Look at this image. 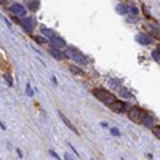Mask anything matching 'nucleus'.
I'll use <instances>...</instances> for the list:
<instances>
[{
    "label": "nucleus",
    "instance_id": "1",
    "mask_svg": "<svg viewBox=\"0 0 160 160\" xmlns=\"http://www.w3.org/2000/svg\"><path fill=\"white\" fill-rule=\"evenodd\" d=\"M93 93V96H95L96 99H99L101 102H104V104H112V102L115 101V96H114V93L106 90V88H95L91 91Z\"/></svg>",
    "mask_w": 160,
    "mask_h": 160
},
{
    "label": "nucleus",
    "instance_id": "2",
    "mask_svg": "<svg viewBox=\"0 0 160 160\" xmlns=\"http://www.w3.org/2000/svg\"><path fill=\"white\" fill-rule=\"evenodd\" d=\"M127 114H128L130 120H133V122H143L146 112L141 107H138V106H130V109L127 110Z\"/></svg>",
    "mask_w": 160,
    "mask_h": 160
},
{
    "label": "nucleus",
    "instance_id": "3",
    "mask_svg": "<svg viewBox=\"0 0 160 160\" xmlns=\"http://www.w3.org/2000/svg\"><path fill=\"white\" fill-rule=\"evenodd\" d=\"M67 56H71V58L77 63V64H80V66H87V64H88V59H87L77 48H69V54H67Z\"/></svg>",
    "mask_w": 160,
    "mask_h": 160
},
{
    "label": "nucleus",
    "instance_id": "4",
    "mask_svg": "<svg viewBox=\"0 0 160 160\" xmlns=\"http://www.w3.org/2000/svg\"><path fill=\"white\" fill-rule=\"evenodd\" d=\"M48 43H50V46H51V48L61 50V51L67 48V43H66V40L63 39V37H59V35H54L51 40H48Z\"/></svg>",
    "mask_w": 160,
    "mask_h": 160
},
{
    "label": "nucleus",
    "instance_id": "5",
    "mask_svg": "<svg viewBox=\"0 0 160 160\" xmlns=\"http://www.w3.org/2000/svg\"><path fill=\"white\" fill-rule=\"evenodd\" d=\"M19 24L23 26V29L26 32H32L34 27H35V19L32 16H26V18H23V19H19Z\"/></svg>",
    "mask_w": 160,
    "mask_h": 160
},
{
    "label": "nucleus",
    "instance_id": "6",
    "mask_svg": "<svg viewBox=\"0 0 160 160\" xmlns=\"http://www.w3.org/2000/svg\"><path fill=\"white\" fill-rule=\"evenodd\" d=\"M109 107L114 110V112H117V114H123V112H127V110L130 109V106L127 104V102H123V101H117V99L112 102Z\"/></svg>",
    "mask_w": 160,
    "mask_h": 160
},
{
    "label": "nucleus",
    "instance_id": "7",
    "mask_svg": "<svg viewBox=\"0 0 160 160\" xmlns=\"http://www.w3.org/2000/svg\"><path fill=\"white\" fill-rule=\"evenodd\" d=\"M10 11L16 16H19L21 19L26 18V6H23V3H11L10 5Z\"/></svg>",
    "mask_w": 160,
    "mask_h": 160
},
{
    "label": "nucleus",
    "instance_id": "8",
    "mask_svg": "<svg viewBox=\"0 0 160 160\" xmlns=\"http://www.w3.org/2000/svg\"><path fill=\"white\" fill-rule=\"evenodd\" d=\"M136 40H138L141 45H149V43H152V39H150L147 34H144V32L138 34V35H136Z\"/></svg>",
    "mask_w": 160,
    "mask_h": 160
},
{
    "label": "nucleus",
    "instance_id": "9",
    "mask_svg": "<svg viewBox=\"0 0 160 160\" xmlns=\"http://www.w3.org/2000/svg\"><path fill=\"white\" fill-rule=\"evenodd\" d=\"M50 53H51V56H53V58L54 59H64V58H67V54H66L64 51H61V50H56V48H51V46H50Z\"/></svg>",
    "mask_w": 160,
    "mask_h": 160
},
{
    "label": "nucleus",
    "instance_id": "10",
    "mask_svg": "<svg viewBox=\"0 0 160 160\" xmlns=\"http://www.w3.org/2000/svg\"><path fill=\"white\" fill-rule=\"evenodd\" d=\"M147 35L150 37V39H152V37H155V39H158V40H160V29H158V26H157V24L150 26V27H149Z\"/></svg>",
    "mask_w": 160,
    "mask_h": 160
},
{
    "label": "nucleus",
    "instance_id": "11",
    "mask_svg": "<svg viewBox=\"0 0 160 160\" xmlns=\"http://www.w3.org/2000/svg\"><path fill=\"white\" fill-rule=\"evenodd\" d=\"M40 31H42V34L46 37V40H51L53 37L56 35V34H54L51 29H48V27H46V26H42V27H40Z\"/></svg>",
    "mask_w": 160,
    "mask_h": 160
},
{
    "label": "nucleus",
    "instance_id": "12",
    "mask_svg": "<svg viewBox=\"0 0 160 160\" xmlns=\"http://www.w3.org/2000/svg\"><path fill=\"white\" fill-rule=\"evenodd\" d=\"M143 123H144L147 128H154V127H155V125H154V117H152V115H147V114H146L144 119H143Z\"/></svg>",
    "mask_w": 160,
    "mask_h": 160
},
{
    "label": "nucleus",
    "instance_id": "13",
    "mask_svg": "<svg viewBox=\"0 0 160 160\" xmlns=\"http://www.w3.org/2000/svg\"><path fill=\"white\" fill-rule=\"evenodd\" d=\"M59 115H61V120L64 122V123H66V125H67V127H69V128H71V130L74 131V133H77V135H79V131H77V128H75V127H74V125L71 123V120H69L67 117H66L64 114H59Z\"/></svg>",
    "mask_w": 160,
    "mask_h": 160
},
{
    "label": "nucleus",
    "instance_id": "14",
    "mask_svg": "<svg viewBox=\"0 0 160 160\" xmlns=\"http://www.w3.org/2000/svg\"><path fill=\"white\" fill-rule=\"evenodd\" d=\"M39 6H40V2H27V8L32 10V11L39 10Z\"/></svg>",
    "mask_w": 160,
    "mask_h": 160
},
{
    "label": "nucleus",
    "instance_id": "15",
    "mask_svg": "<svg viewBox=\"0 0 160 160\" xmlns=\"http://www.w3.org/2000/svg\"><path fill=\"white\" fill-rule=\"evenodd\" d=\"M34 39H35V42H37V43H42V45H43V43H48V40H46L45 37H42V35H35Z\"/></svg>",
    "mask_w": 160,
    "mask_h": 160
},
{
    "label": "nucleus",
    "instance_id": "16",
    "mask_svg": "<svg viewBox=\"0 0 160 160\" xmlns=\"http://www.w3.org/2000/svg\"><path fill=\"white\" fill-rule=\"evenodd\" d=\"M128 11H130L131 15H135V16H138V15H139V10H138V6H135V5L128 6Z\"/></svg>",
    "mask_w": 160,
    "mask_h": 160
},
{
    "label": "nucleus",
    "instance_id": "17",
    "mask_svg": "<svg viewBox=\"0 0 160 160\" xmlns=\"http://www.w3.org/2000/svg\"><path fill=\"white\" fill-rule=\"evenodd\" d=\"M26 95L27 96H34V90L31 87V83H27V85H26Z\"/></svg>",
    "mask_w": 160,
    "mask_h": 160
},
{
    "label": "nucleus",
    "instance_id": "18",
    "mask_svg": "<svg viewBox=\"0 0 160 160\" xmlns=\"http://www.w3.org/2000/svg\"><path fill=\"white\" fill-rule=\"evenodd\" d=\"M71 72L72 74H77V75H83V71H80L79 67H75V66H71Z\"/></svg>",
    "mask_w": 160,
    "mask_h": 160
},
{
    "label": "nucleus",
    "instance_id": "19",
    "mask_svg": "<svg viewBox=\"0 0 160 160\" xmlns=\"http://www.w3.org/2000/svg\"><path fill=\"white\" fill-rule=\"evenodd\" d=\"M152 133H154L155 138L160 139V127H154V128H152Z\"/></svg>",
    "mask_w": 160,
    "mask_h": 160
},
{
    "label": "nucleus",
    "instance_id": "20",
    "mask_svg": "<svg viewBox=\"0 0 160 160\" xmlns=\"http://www.w3.org/2000/svg\"><path fill=\"white\" fill-rule=\"evenodd\" d=\"M48 154H50L51 157H54L56 160H63V158H61V157L58 155V154H56V152H54V150H53V149H50V150H48Z\"/></svg>",
    "mask_w": 160,
    "mask_h": 160
},
{
    "label": "nucleus",
    "instance_id": "21",
    "mask_svg": "<svg viewBox=\"0 0 160 160\" xmlns=\"http://www.w3.org/2000/svg\"><path fill=\"white\" fill-rule=\"evenodd\" d=\"M117 10H119L120 13H127V11H128V6H127V5H119Z\"/></svg>",
    "mask_w": 160,
    "mask_h": 160
},
{
    "label": "nucleus",
    "instance_id": "22",
    "mask_svg": "<svg viewBox=\"0 0 160 160\" xmlns=\"http://www.w3.org/2000/svg\"><path fill=\"white\" fill-rule=\"evenodd\" d=\"M109 131H110V135H114V136H120V135H122L120 131H119L117 128H114V127H112V128H110Z\"/></svg>",
    "mask_w": 160,
    "mask_h": 160
},
{
    "label": "nucleus",
    "instance_id": "23",
    "mask_svg": "<svg viewBox=\"0 0 160 160\" xmlns=\"http://www.w3.org/2000/svg\"><path fill=\"white\" fill-rule=\"evenodd\" d=\"M152 58H154L155 61H158V63H160V53H158L157 50H154V51H152Z\"/></svg>",
    "mask_w": 160,
    "mask_h": 160
},
{
    "label": "nucleus",
    "instance_id": "24",
    "mask_svg": "<svg viewBox=\"0 0 160 160\" xmlns=\"http://www.w3.org/2000/svg\"><path fill=\"white\" fill-rule=\"evenodd\" d=\"M5 82H6L10 87H13V79H11V75H5Z\"/></svg>",
    "mask_w": 160,
    "mask_h": 160
},
{
    "label": "nucleus",
    "instance_id": "25",
    "mask_svg": "<svg viewBox=\"0 0 160 160\" xmlns=\"http://www.w3.org/2000/svg\"><path fill=\"white\" fill-rule=\"evenodd\" d=\"M122 96H123V98H130V96H133V95L128 93V91H125V90H122Z\"/></svg>",
    "mask_w": 160,
    "mask_h": 160
},
{
    "label": "nucleus",
    "instance_id": "26",
    "mask_svg": "<svg viewBox=\"0 0 160 160\" xmlns=\"http://www.w3.org/2000/svg\"><path fill=\"white\" fill-rule=\"evenodd\" d=\"M64 160H74L71 154H64Z\"/></svg>",
    "mask_w": 160,
    "mask_h": 160
},
{
    "label": "nucleus",
    "instance_id": "27",
    "mask_svg": "<svg viewBox=\"0 0 160 160\" xmlns=\"http://www.w3.org/2000/svg\"><path fill=\"white\" fill-rule=\"evenodd\" d=\"M51 82H53V85H58V79H56L54 75H53V77H51Z\"/></svg>",
    "mask_w": 160,
    "mask_h": 160
},
{
    "label": "nucleus",
    "instance_id": "28",
    "mask_svg": "<svg viewBox=\"0 0 160 160\" xmlns=\"http://www.w3.org/2000/svg\"><path fill=\"white\" fill-rule=\"evenodd\" d=\"M16 154H18V157H19V158H23V152H21V149H16Z\"/></svg>",
    "mask_w": 160,
    "mask_h": 160
},
{
    "label": "nucleus",
    "instance_id": "29",
    "mask_svg": "<svg viewBox=\"0 0 160 160\" xmlns=\"http://www.w3.org/2000/svg\"><path fill=\"white\" fill-rule=\"evenodd\" d=\"M0 127H2V128H3V130H6V125H5V123H3V122H0Z\"/></svg>",
    "mask_w": 160,
    "mask_h": 160
},
{
    "label": "nucleus",
    "instance_id": "30",
    "mask_svg": "<svg viewBox=\"0 0 160 160\" xmlns=\"http://www.w3.org/2000/svg\"><path fill=\"white\" fill-rule=\"evenodd\" d=\"M6 2H5V0H0V5H5Z\"/></svg>",
    "mask_w": 160,
    "mask_h": 160
},
{
    "label": "nucleus",
    "instance_id": "31",
    "mask_svg": "<svg viewBox=\"0 0 160 160\" xmlns=\"http://www.w3.org/2000/svg\"><path fill=\"white\" fill-rule=\"evenodd\" d=\"M157 51H158V53H160V45H158V48H157Z\"/></svg>",
    "mask_w": 160,
    "mask_h": 160
}]
</instances>
